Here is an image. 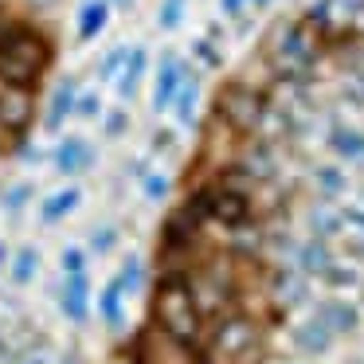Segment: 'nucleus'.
Returning a JSON list of instances; mask_svg holds the SVG:
<instances>
[{
	"label": "nucleus",
	"mask_w": 364,
	"mask_h": 364,
	"mask_svg": "<svg viewBox=\"0 0 364 364\" xmlns=\"http://www.w3.org/2000/svg\"><path fill=\"white\" fill-rule=\"evenodd\" d=\"M51 59H55V48H51V40L40 28L24 24V20H12V16L0 20V79L4 82L36 95Z\"/></svg>",
	"instance_id": "obj_1"
},
{
	"label": "nucleus",
	"mask_w": 364,
	"mask_h": 364,
	"mask_svg": "<svg viewBox=\"0 0 364 364\" xmlns=\"http://www.w3.org/2000/svg\"><path fill=\"white\" fill-rule=\"evenodd\" d=\"M270 106H274L270 87H259V82H251V79H228L220 87V95H215V102H212V114L223 126L235 129L239 137H259L262 118H267Z\"/></svg>",
	"instance_id": "obj_2"
},
{
	"label": "nucleus",
	"mask_w": 364,
	"mask_h": 364,
	"mask_svg": "<svg viewBox=\"0 0 364 364\" xmlns=\"http://www.w3.org/2000/svg\"><path fill=\"white\" fill-rule=\"evenodd\" d=\"M184 75H188V63H184L176 51H168V48L161 51L157 55V75H153V95H149L153 114L173 110L176 95H181V87H184Z\"/></svg>",
	"instance_id": "obj_3"
},
{
	"label": "nucleus",
	"mask_w": 364,
	"mask_h": 364,
	"mask_svg": "<svg viewBox=\"0 0 364 364\" xmlns=\"http://www.w3.org/2000/svg\"><path fill=\"white\" fill-rule=\"evenodd\" d=\"M32 110H36L32 90H20V87H12V82L0 79V129H4L12 141H20V137L28 134V126H32Z\"/></svg>",
	"instance_id": "obj_4"
},
{
	"label": "nucleus",
	"mask_w": 364,
	"mask_h": 364,
	"mask_svg": "<svg viewBox=\"0 0 364 364\" xmlns=\"http://www.w3.org/2000/svg\"><path fill=\"white\" fill-rule=\"evenodd\" d=\"M325 145H329V153L341 161V165L364 168V129L360 126H353V122H345V118H329Z\"/></svg>",
	"instance_id": "obj_5"
},
{
	"label": "nucleus",
	"mask_w": 364,
	"mask_h": 364,
	"mask_svg": "<svg viewBox=\"0 0 364 364\" xmlns=\"http://www.w3.org/2000/svg\"><path fill=\"white\" fill-rule=\"evenodd\" d=\"M51 165H55L59 176H79L95 165V145L79 134H67L59 137V145L51 149Z\"/></svg>",
	"instance_id": "obj_6"
},
{
	"label": "nucleus",
	"mask_w": 364,
	"mask_h": 364,
	"mask_svg": "<svg viewBox=\"0 0 364 364\" xmlns=\"http://www.w3.org/2000/svg\"><path fill=\"white\" fill-rule=\"evenodd\" d=\"M79 79L75 75H63V79L55 82V90H51V102H48V114H43V129L48 134H59L63 129V122L75 118V110H79Z\"/></svg>",
	"instance_id": "obj_7"
},
{
	"label": "nucleus",
	"mask_w": 364,
	"mask_h": 364,
	"mask_svg": "<svg viewBox=\"0 0 364 364\" xmlns=\"http://www.w3.org/2000/svg\"><path fill=\"white\" fill-rule=\"evenodd\" d=\"M290 337H294V348H298V353L317 356V353H329V345H333V337H337V333H333L329 325H325V317L317 314V317H309V321L294 325Z\"/></svg>",
	"instance_id": "obj_8"
},
{
	"label": "nucleus",
	"mask_w": 364,
	"mask_h": 364,
	"mask_svg": "<svg viewBox=\"0 0 364 364\" xmlns=\"http://www.w3.org/2000/svg\"><path fill=\"white\" fill-rule=\"evenodd\" d=\"M173 114H176V129H196L200 126V71L196 67H188V75H184V87L181 95H176L173 102Z\"/></svg>",
	"instance_id": "obj_9"
},
{
	"label": "nucleus",
	"mask_w": 364,
	"mask_h": 364,
	"mask_svg": "<svg viewBox=\"0 0 364 364\" xmlns=\"http://www.w3.org/2000/svg\"><path fill=\"white\" fill-rule=\"evenodd\" d=\"M145 75H149V48H141V43H137V48L129 51V59H126V67H122V75L114 79V87H118V98H122V102L137 98V90H141Z\"/></svg>",
	"instance_id": "obj_10"
},
{
	"label": "nucleus",
	"mask_w": 364,
	"mask_h": 364,
	"mask_svg": "<svg viewBox=\"0 0 364 364\" xmlns=\"http://www.w3.org/2000/svg\"><path fill=\"white\" fill-rule=\"evenodd\" d=\"M333 247L325 243V239H306V243H298V251H294V267L301 270V274H309V278H321L325 270L333 267Z\"/></svg>",
	"instance_id": "obj_11"
},
{
	"label": "nucleus",
	"mask_w": 364,
	"mask_h": 364,
	"mask_svg": "<svg viewBox=\"0 0 364 364\" xmlns=\"http://www.w3.org/2000/svg\"><path fill=\"white\" fill-rule=\"evenodd\" d=\"M87 301H90V286H87V270L82 274H67L63 278V294H59V306L71 321H87Z\"/></svg>",
	"instance_id": "obj_12"
},
{
	"label": "nucleus",
	"mask_w": 364,
	"mask_h": 364,
	"mask_svg": "<svg viewBox=\"0 0 364 364\" xmlns=\"http://www.w3.org/2000/svg\"><path fill=\"white\" fill-rule=\"evenodd\" d=\"M314 188L321 192V200H341L348 192V173L341 161H329V165H314Z\"/></svg>",
	"instance_id": "obj_13"
},
{
	"label": "nucleus",
	"mask_w": 364,
	"mask_h": 364,
	"mask_svg": "<svg viewBox=\"0 0 364 364\" xmlns=\"http://www.w3.org/2000/svg\"><path fill=\"white\" fill-rule=\"evenodd\" d=\"M317 314L325 317V325H329L333 333H356L360 329V309L353 306V301H345V298H333V301H325L321 309H317Z\"/></svg>",
	"instance_id": "obj_14"
},
{
	"label": "nucleus",
	"mask_w": 364,
	"mask_h": 364,
	"mask_svg": "<svg viewBox=\"0 0 364 364\" xmlns=\"http://www.w3.org/2000/svg\"><path fill=\"white\" fill-rule=\"evenodd\" d=\"M106 24H110V4L106 0H87L79 9V40L90 43L95 36L106 32Z\"/></svg>",
	"instance_id": "obj_15"
},
{
	"label": "nucleus",
	"mask_w": 364,
	"mask_h": 364,
	"mask_svg": "<svg viewBox=\"0 0 364 364\" xmlns=\"http://www.w3.org/2000/svg\"><path fill=\"white\" fill-rule=\"evenodd\" d=\"M79 204H82V188L67 184V188H59L55 196H48V200L40 204V220H43V223H59L63 215H71Z\"/></svg>",
	"instance_id": "obj_16"
},
{
	"label": "nucleus",
	"mask_w": 364,
	"mask_h": 364,
	"mask_svg": "<svg viewBox=\"0 0 364 364\" xmlns=\"http://www.w3.org/2000/svg\"><path fill=\"white\" fill-rule=\"evenodd\" d=\"M309 231H314L317 239H337V235H345V215L337 212V208H329V204H321V208H314L309 212Z\"/></svg>",
	"instance_id": "obj_17"
},
{
	"label": "nucleus",
	"mask_w": 364,
	"mask_h": 364,
	"mask_svg": "<svg viewBox=\"0 0 364 364\" xmlns=\"http://www.w3.org/2000/svg\"><path fill=\"white\" fill-rule=\"evenodd\" d=\"M126 294H129V286H126V278H114L110 286L102 290V301H98V309H102V321L106 325H118V317H122V301H126Z\"/></svg>",
	"instance_id": "obj_18"
},
{
	"label": "nucleus",
	"mask_w": 364,
	"mask_h": 364,
	"mask_svg": "<svg viewBox=\"0 0 364 364\" xmlns=\"http://www.w3.org/2000/svg\"><path fill=\"white\" fill-rule=\"evenodd\" d=\"M36 274H40V251H36V247H20L16 259H12V282L24 286V282H32Z\"/></svg>",
	"instance_id": "obj_19"
},
{
	"label": "nucleus",
	"mask_w": 364,
	"mask_h": 364,
	"mask_svg": "<svg viewBox=\"0 0 364 364\" xmlns=\"http://www.w3.org/2000/svg\"><path fill=\"white\" fill-rule=\"evenodd\" d=\"M321 282L325 286H333V290H353V286H360V270L353 267V262H333L329 270L321 274Z\"/></svg>",
	"instance_id": "obj_20"
},
{
	"label": "nucleus",
	"mask_w": 364,
	"mask_h": 364,
	"mask_svg": "<svg viewBox=\"0 0 364 364\" xmlns=\"http://www.w3.org/2000/svg\"><path fill=\"white\" fill-rule=\"evenodd\" d=\"M192 55H196L208 71H220L223 67V48L215 43V36H200V40H192Z\"/></svg>",
	"instance_id": "obj_21"
},
{
	"label": "nucleus",
	"mask_w": 364,
	"mask_h": 364,
	"mask_svg": "<svg viewBox=\"0 0 364 364\" xmlns=\"http://www.w3.org/2000/svg\"><path fill=\"white\" fill-rule=\"evenodd\" d=\"M129 51H134V48H126V43L106 51V55L98 59V79H102V82H114V79H118L122 67H126V59H129Z\"/></svg>",
	"instance_id": "obj_22"
},
{
	"label": "nucleus",
	"mask_w": 364,
	"mask_h": 364,
	"mask_svg": "<svg viewBox=\"0 0 364 364\" xmlns=\"http://www.w3.org/2000/svg\"><path fill=\"white\" fill-rule=\"evenodd\" d=\"M184 9H188V0H161L157 9V28L161 32H176L184 20Z\"/></svg>",
	"instance_id": "obj_23"
},
{
	"label": "nucleus",
	"mask_w": 364,
	"mask_h": 364,
	"mask_svg": "<svg viewBox=\"0 0 364 364\" xmlns=\"http://www.w3.org/2000/svg\"><path fill=\"white\" fill-rule=\"evenodd\" d=\"M28 200H32V184H12V188H4L0 204H4V212H9L12 220H16V215L28 208Z\"/></svg>",
	"instance_id": "obj_24"
},
{
	"label": "nucleus",
	"mask_w": 364,
	"mask_h": 364,
	"mask_svg": "<svg viewBox=\"0 0 364 364\" xmlns=\"http://www.w3.org/2000/svg\"><path fill=\"white\" fill-rule=\"evenodd\" d=\"M102 114H106V106H102V98H98V90H82L75 118H82V122H98Z\"/></svg>",
	"instance_id": "obj_25"
},
{
	"label": "nucleus",
	"mask_w": 364,
	"mask_h": 364,
	"mask_svg": "<svg viewBox=\"0 0 364 364\" xmlns=\"http://www.w3.org/2000/svg\"><path fill=\"white\" fill-rule=\"evenodd\" d=\"M129 129V110L126 106H114V110L102 114V134L106 137H122Z\"/></svg>",
	"instance_id": "obj_26"
},
{
	"label": "nucleus",
	"mask_w": 364,
	"mask_h": 364,
	"mask_svg": "<svg viewBox=\"0 0 364 364\" xmlns=\"http://www.w3.org/2000/svg\"><path fill=\"white\" fill-rule=\"evenodd\" d=\"M176 137H181V129L157 126V129H153V137H149V149L153 153H168V149H176Z\"/></svg>",
	"instance_id": "obj_27"
},
{
	"label": "nucleus",
	"mask_w": 364,
	"mask_h": 364,
	"mask_svg": "<svg viewBox=\"0 0 364 364\" xmlns=\"http://www.w3.org/2000/svg\"><path fill=\"white\" fill-rule=\"evenodd\" d=\"M82 267H87V251H82V247H67L63 251V270L67 274H82Z\"/></svg>",
	"instance_id": "obj_28"
},
{
	"label": "nucleus",
	"mask_w": 364,
	"mask_h": 364,
	"mask_svg": "<svg viewBox=\"0 0 364 364\" xmlns=\"http://www.w3.org/2000/svg\"><path fill=\"white\" fill-rule=\"evenodd\" d=\"M247 4H255V9H267L270 0H220V12H223V16H231V20H235V16H243V9H247Z\"/></svg>",
	"instance_id": "obj_29"
},
{
	"label": "nucleus",
	"mask_w": 364,
	"mask_h": 364,
	"mask_svg": "<svg viewBox=\"0 0 364 364\" xmlns=\"http://www.w3.org/2000/svg\"><path fill=\"white\" fill-rule=\"evenodd\" d=\"M165 192H168V176L165 173H149V176H145V196H149V200H161Z\"/></svg>",
	"instance_id": "obj_30"
},
{
	"label": "nucleus",
	"mask_w": 364,
	"mask_h": 364,
	"mask_svg": "<svg viewBox=\"0 0 364 364\" xmlns=\"http://www.w3.org/2000/svg\"><path fill=\"white\" fill-rule=\"evenodd\" d=\"M114 239H118V231H114V228H98L95 235H90V247H95V251H110Z\"/></svg>",
	"instance_id": "obj_31"
},
{
	"label": "nucleus",
	"mask_w": 364,
	"mask_h": 364,
	"mask_svg": "<svg viewBox=\"0 0 364 364\" xmlns=\"http://www.w3.org/2000/svg\"><path fill=\"white\" fill-rule=\"evenodd\" d=\"M9 262V243H0V267Z\"/></svg>",
	"instance_id": "obj_32"
},
{
	"label": "nucleus",
	"mask_w": 364,
	"mask_h": 364,
	"mask_svg": "<svg viewBox=\"0 0 364 364\" xmlns=\"http://www.w3.org/2000/svg\"><path fill=\"white\" fill-rule=\"evenodd\" d=\"M40 4H55V0H40Z\"/></svg>",
	"instance_id": "obj_33"
},
{
	"label": "nucleus",
	"mask_w": 364,
	"mask_h": 364,
	"mask_svg": "<svg viewBox=\"0 0 364 364\" xmlns=\"http://www.w3.org/2000/svg\"><path fill=\"white\" fill-rule=\"evenodd\" d=\"M32 364H43V360H32Z\"/></svg>",
	"instance_id": "obj_34"
}]
</instances>
